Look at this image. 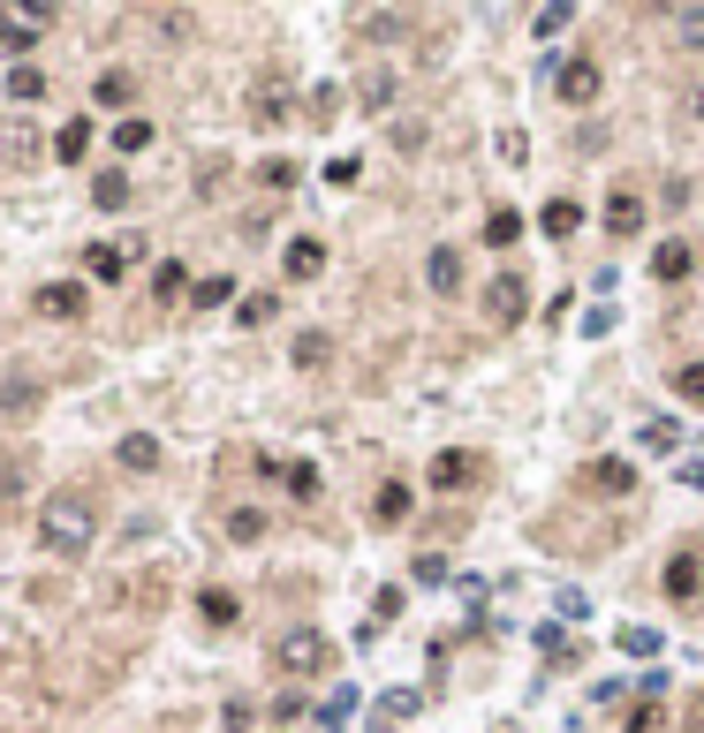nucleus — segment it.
I'll return each instance as SVG.
<instances>
[{
  "label": "nucleus",
  "instance_id": "1",
  "mask_svg": "<svg viewBox=\"0 0 704 733\" xmlns=\"http://www.w3.org/2000/svg\"><path fill=\"white\" fill-rule=\"evenodd\" d=\"M91 537H99L91 492H46V507H38V545H46L53 560H84Z\"/></svg>",
  "mask_w": 704,
  "mask_h": 733
},
{
  "label": "nucleus",
  "instance_id": "2",
  "mask_svg": "<svg viewBox=\"0 0 704 733\" xmlns=\"http://www.w3.org/2000/svg\"><path fill=\"white\" fill-rule=\"evenodd\" d=\"M273 666H281V673H326V666H334V643H326L319 628H296V635L273 643Z\"/></svg>",
  "mask_w": 704,
  "mask_h": 733
},
{
  "label": "nucleus",
  "instance_id": "3",
  "mask_svg": "<svg viewBox=\"0 0 704 733\" xmlns=\"http://www.w3.org/2000/svg\"><path fill=\"white\" fill-rule=\"evenodd\" d=\"M432 484H440V492H470V484H485V454H470V446H447V454L432 461Z\"/></svg>",
  "mask_w": 704,
  "mask_h": 733
},
{
  "label": "nucleus",
  "instance_id": "4",
  "mask_svg": "<svg viewBox=\"0 0 704 733\" xmlns=\"http://www.w3.org/2000/svg\"><path fill=\"white\" fill-rule=\"evenodd\" d=\"M667 597H675V605H697V589H704V552H675V560H667Z\"/></svg>",
  "mask_w": 704,
  "mask_h": 733
},
{
  "label": "nucleus",
  "instance_id": "5",
  "mask_svg": "<svg viewBox=\"0 0 704 733\" xmlns=\"http://www.w3.org/2000/svg\"><path fill=\"white\" fill-rule=\"evenodd\" d=\"M523 310H530V295H523V281H516V273H501V281L485 288V318H493V325H516Z\"/></svg>",
  "mask_w": 704,
  "mask_h": 733
},
{
  "label": "nucleus",
  "instance_id": "6",
  "mask_svg": "<svg viewBox=\"0 0 704 733\" xmlns=\"http://www.w3.org/2000/svg\"><path fill=\"white\" fill-rule=\"evenodd\" d=\"M38 401H46V386H38V378H8V386H0V417H8V424H30V417H38Z\"/></svg>",
  "mask_w": 704,
  "mask_h": 733
},
{
  "label": "nucleus",
  "instance_id": "7",
  "mask_svg": "<svg viewBox=\"0 0 704 733\" xmlns=\"http://www.w3.org/2000/svg\"><path fill=\"white\" fill-rule=\"evenodd\" d=\"M560 99H568V107H591V99H598V61H560Z\"/></svg>",
  "mask_w": 704,
  "mask_h": 733
},
{
  "label": "nucleus",
  "instance_id": "8",
  "mask_svg": "<svg viewBox=\"0 0 704 733\" xmlns=\"http://www.w3.org/2000/svg\"><path fill=\"white\" fill-rule=\"evenodd\" d=\"M114 461H122L129 476H152V469H160V439H152V432H129V439L114 446Z\"/></svg>",
  "mask_w": 704,
  "mask_h": 733
},
{
  "label": "nucleus",
  "instance_id": "9",
  "mask_svg": "<svg viewBox=\"0 0 704 733\" xmlns=\"http://www.w3.org/2000/svg\"><path fill=\"white\" fill-rule=\"evenodd\" d=\"M38 318H84V288H69V281L38 288Z\"/></svg>",
  "mask_w": 704,
  "mask_h": 733
},
{
  "label": "nucleus",
  "instance_id": "10",
  "mask_svg": "<svg viewBox=\"0 0 704 733\" xmlns=\"http://www.w3.org/2000/svg\"><path fill=\"white\" fill-rule=\"evenodd\" d=\"M606 227H614V235H637V227H644V204H637V189H614V197H606Z\"/></svg>",
  "mask_w": 704,
  "mask_h": 733
},
{
  "label": "nucleus",
  "instance_id": "11",
  "mask_svg": "<svg viewBox=\"0 0 704 733\" xmlns=\"http://www.w3.org/2000/svg\"><path fill=\"white\" fill-rule=\"evenodd\" d=\"M91 99H99V107H129V99H137V76H129V69H107V76L91 84Z\"/></svg>",
  "mask_w": 704,
  "mask_h": 733
},
{
  "label": "nucleus",
  "instance_id": "12",
  "mask_svg": "<svg viewBox=\"0 0 704 733\" xmlns=\"http://www.w3.org/2000/svg\"><path fill=\"white\" fill-rule=\"evenodd\" d=\"M122 265H129V250H114V243H91V250H84V273H91V281H122Z\"/></svg>",
  "mask_w": 704,
  "mask_h": 733
},
{
  "label": "nucleus",
  "instance_id": "13",
  "mask_svg": "<svg viewBox=\"0 0 704 733\" xmlns=\"http://www.w3.org/2000/svg\"><path fill=\"white\" fill-rule=\"evenodd\" d=\"M319 265H326V250H319L311 235H296V243H288V281H319Z\"/></svg>",
  "mask_w": 704,
  "mask_h": 733
},
{
  "label": "nucleus",
  "instance_id": "14",
  "mask_svg": "<svg viewBox=\"0 0 704 733\" xmlns=\"http://www.w3.org/2000/svg\"><path fill=\"white\" fill-rule=\"evenodd\" d=\"M0 151H8V159H38V129H30V122H0Z\"/></svg>",
  "mask_w": 704,
  "mask_h": 733
},
{
  "label": "nucleus",
  "instance_id": "15",
  "mask_svg": "<svg viewBox=\"0 0 704 733\" xmlns=\"http://www.w3.org/2000/svg\"><path fill=\"white\" fill-rule=\"evenodd\" d=\"M690 265H697V258H690V243H659V258H652V273H659V281H690Z\"/></svg>",
  "mask_w": 704,
  "mask_h": 733
},
{
  "label": "nucleus",
  "instance_id": "16",
  "mask_svg": "<svg viewBox=\"0 0 704 733\" xmlns=\"http://www.w3.org/2000/svg\"><path fill=\"white\" fill-rule=\"evenodd\" d=\"M30 46H38V23H23V15H8V23H0V53H8V61H23Z\"/></svg>",
  "mask_w": 704,
  "mask_h": 733
},
{
  "label": "nucleus",
  "instance_id": "17",
  "mask_svg": "<svg viewBox=\"0 0 704 733\" xmlns=\"http://www.w3.org/2000/svg\"><path fill=\"white\" fill-rule=\"evenodd\" d=\"M591 492H637V469H629V461H598V469H591Z\"/></svg>",
  "mask_w": 704,
  "mask_h": 733
},
{
  "label": "nucleus",
  "instance_id": "18",
  "mask_svg": "<svg viewBox=\"0 0 704 733\" xmlns=\"http://www.w3.org/2000/svg\"><path fill=\"white\" fill-rule=\"evenodd\" d=\"M227 537H235V545H258V537H265V507H235V514H227Z\"/></svg>",
  "mask_w": 704,
  "mask_h": 733
},
{
  "label": "nucleus",
  "instance_id": "19",
  "mask_svg": "<svg viewBox=\"0 0 704 733\" xmlns=\"http://www.w3.org/2000/svg\"><path fill=\"white\" fill-rule=\"evenodd\" d=\"M8 99H15V107L46 99V76H38V69H8Z\"/></svg>",
  "mask_w": 704,
  "mask_h": 733
},
{
  "label": "nucleus",
  "instance_id": "20",
  "mask_svg": "<svg viewBox=\"0 0 704 733\" xmlns=\"http://www.w3.org/2000/svg\"><path fill=\"white\" fill-rule=\"evenodd\" d=\"M91 204H99V212H122V204H129V182H122V174H99V182H91Z\"/></svg>",
  "mask_w": 704,
  "mask_h": 733
},
{
  "label": "nucleus",
  "instance_id": "21",
  "mask_svg": "<svg viewBox=\"0 0 704 733\" xmlns=\"http://www.w3.org/2000/svg\"><path fill=\"white\" fill-rule=\"evenodd\" d=\"M576 220H583V212H576L568 197H553V204H545V235H553V243H568V235H576Z\"/></svg>",
  "mask_w": 704,
  "mask_h": 733
},
{
  "label": "nucleus",
  "instance_id": "22",
  "mask_svg": "<svg viewBox=\"0 0 704 733\" xmlns=\"http://www.w3.org/2000/svg\"><path fill=\"white\" fill-rule=\"evenodd\" d=\"M53 151H61V159H84V151H91V122H61Z\"/></svg>",
  "mask_w": 704,
  "mask_h": 733
},
{
  "label": "nucleus",
  "instance_id": "23",
  "mask_svg": "<svg viewBox=\"0 0 704 733\" xmlns=\"http://www.w3.org/2000/svg\"><path fill=\"white\" fill-rule=\"evenodd\" d=\"M371 514H379V522H402V514H409V492H402V484H379Z\"/></svg>",
  "mask_w": 704,
  "mask_h": 733
},
{
  "label": "nucleus",
  "instance_id": "24",
  "mask_svg": "<svg viewBox=\"0 0 704 733\" xmlns=\"http://www.w3.org/2000/svg\"><path fill=\"white\" fill-rule=\"evenodd\" d=\"M182 288H189V273H182L175 258H168V265L152 273V295H160V302H182Z\"/></svg>",
  "mask_w": 704,
  "mask_h": 733
},
{
  "label": "nucleus",
  "instance_id": "25",
  "mask_svg": "<svg viewBox=\"0 0 704 733\" xmlns=\"http://www.w3.org/2000/svg\"><path fill=\"white\" fill-rule=\"evenodd\" d=\"M516 227H523V220H516V212H508V204H501V212H493V220H485V243H493V250H501V243H516Z\"/></svg>",
  "mask_w": 704,
  "mask_h": 733
},
{
  "label": "nucleus",
  "instance_id": "26",
  "mask_svg": "<svg viewBox=\"0 0 704 733\" xmlns=\"http://www.w3.org/2000/svg\"><path fill=\"white\" fill-rule=\"evenodd\" d=\"M296 363L319 371V363H326V333H304V340H296Z\"/></svg>",
  "mask_w": 704,
  "mask_h": 733
},
{
  "label": "nucleus",
  "instance_id": "27",
  "mask_svg": "<svg viewBox=\"0 0 704 733\" xmlns=\"http://www.w3.org/2000/svg\"><path fill=\"white\" fill-rule=\"evenodd\" d=\"M432 288L455 295V250H432Z\"/></svg>",
  "mask_w": 704,
  "mask_h": 733
},
{
  "label": "nucleus",
  "instance_id": "28",
  "mask_svg": "<svg viewBox=\"0 0 704 733\" xmlns=\"http://www.w3.org/2000/svg\"><path fill=\"white\" fill-rule=\"evenodd\" d=\"M114 145H122V151H145V145H152V122H122V129H114Z\"/></svg>",
  "mask_w": 704,
  "mask_h": 733
},
{
  "label": "nucleus",
  "instance_id": "29",
  "mask_svg": "<svg viewBox=\"0 0 704 733\" xmlns=\"http://www.w3.org/2000/svg\"><path fill=\"white\" fill-rule=\"evenodd\" d=\"M15 492H23V461H15V454H0V499H15Z\"/></svg>",
  "mask_w": 704,
  "mask_h": 733
},
{
  "label": "nucleus",
  "instance_id": "30",
  "mask_svg": "<svg viewBox=\"0 0 704 733\" xmlns=\"http://www.w3.org/2000/svg\"><path fill=\"white\" fill-rule=\"evenodd\" d=\"M675 386H682V401H704V363H690V371H675Z\"/></svg>",
  "mask_w": 704,
  "mask_h": 733
},
{
  "label": "nucleus",
  "instance_id": "31",
  "mask_svg": "<svg viewBox=\"0 0 704 733\" xmlns=\"http://www.w3.org/2000/svg\"><path fill=\"white\" fill-rule=\"evenodd\" d=\"M205 620H235V597H227V589H205Z\"/></svg>",
  "mask_w": 704,
  "mask_h": 733
},
{
  "label": "nucleus",
  "instance_id": "32",
  "mask_svg": "<svg viewBox=\"0 0 704 733\" xmlns=\"http://www.w3.org/2000/svg\"><path fill=\"white\" fill-rule=\"evenodd\" d=\"M152 23H160L168 38H182V30H189V15H182V8H152Z\"/></svg>",
  "mask_w": 704,
  "mask_h": 733
},
{
  "label": "nucleus",
  "instance_id": "33",
  "mask_svg": "<svg viewBox=\"0 0 704 733\" xmlns=\"http://www.w3.org/2000/svg\"><path fill=\"white\" fill-rule=\"evenodd\" d=\"M682 30H690L682 46H704V8H690V15H682Z\"/></svg>",
  "mask_w": 704,
  "mask_h": 733
},
{
  "label": "nucleus",
  "instance_id": "34",
  "mask_svg": "<svg viewBox=\"0 0 704 733\" xmlns=\"http://www.w3.org/2000/svg\"><path fill=\"white\" fill-rule=\"evenodd\" d=\"M682 726H697V733H704V696L690 704V711H682Z\"/></svg>",
  "mask_w": 704,
  "mask_h": 733
}]
</instances>
